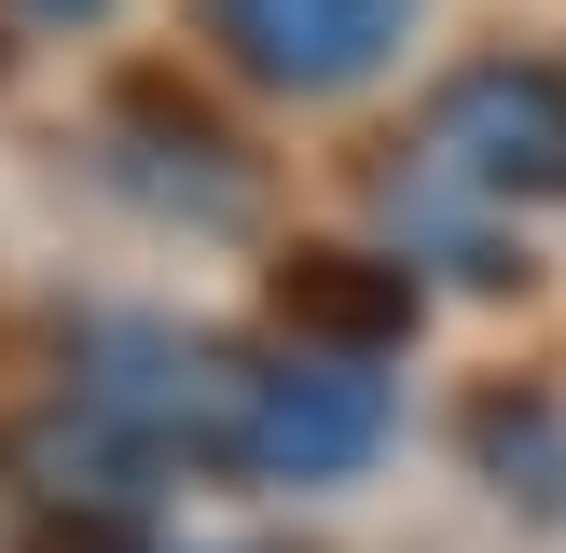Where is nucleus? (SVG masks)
Wrapping results in <instances>:
<instances>
[{"mask_svg": "<svg viewBox=\"0 0 566 553\" xmlns=\"http://www.w3.org/2000/svg\"><path fill=\"white\" fill-rule=\"evenodd\" d=\"M28 14H111V0H28Z\"/></svg>", "mask_w": 566, "mask_h": 553, "instance_id": "6", "label": "nucleus"}, {"mask_svg": "<svg viewBox=\"0 0 566 553\" xmlns=\"http://www.w3.org/2000/svg\"><path fill=\"white\" fill-rule=\"evenodd\" d=\"M429 166L470 194H566V70L553 55H484L429 97Z\"/></svg>", "mask_w": 566, "mask_h": 553, "instance_id": "2", "label": "nucleus"}, {"mask_svg": "<svg viewBox=\"0 0 566 553\" xmlns=\"http://www.w3.org/2000/svg\"><path fill=\"white\" fill-rule=\"evenodd\" d=\"M208 14H221V42H235L263 83L332 97V83H359V70H387V55H401L415 0H208Z\"/></svg>", "mask_w": 566, "mask_h": 553, "instance_id": "4", "label": "nucleus"}, {"mask_svg": "<svg viewBox=\"0 0 566 553\" xmlns=\"http://www.w3.org/2000/svg\"><path fill=\"white\" fill-rule=\"evenodd\" d=\"M374 442H387L374 346H291L276 374H249V401H235V457L263 470V484H346V470H374Z\"/></svg>", "mask_w": 566, "mask_h": 553, "instance_id": "1", "label": "nucleus"}, {"mask_svg": "<svg viewBox=\"0 0 566 553\" xmlns=\"http://www.w3.org/2000/svg\"><path fill=\"white\" fill-rule=\"evenodd\" d=\"M70 401L111 415L138 457H166V442H235L249 374H221V346H193L166 319H111V332H83V387Z\"/></svg>", "mask_w": 566, "mask_h": 553, "instance_id": "3", "label": "nucleus"}, {"mask_svg": "<svg viewBox=\"0 0 566 553\" xmlns=\"http://www.w3.org/2000/svg\"><path fill=\"white\" fill-rule=\"evenodd\" d=\"M291 304H304V319H332V332H401V319H415L401 276H346V249H318V263L291 276Z\"/></svg>", "mask_w": 566, "mask_h": 553, "instance_id": "5", "label": "nucleus"}]
</instances>
